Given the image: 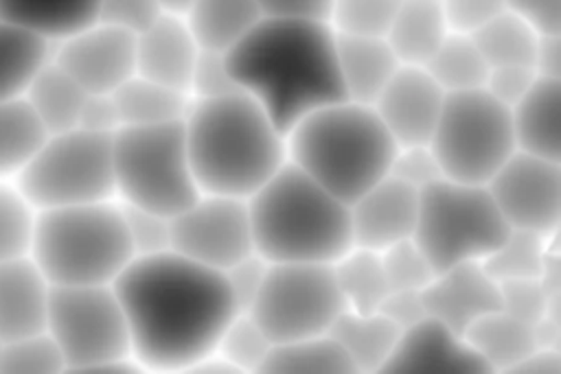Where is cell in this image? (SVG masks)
<instances>
[{
	"label": "cell",
	"mask_w": 561,
	"mask_h": 374,
	"mask_svg": "<svg viewBox=\"0 0 561 374\" xmlns=\"http://www.w3.org/2000/svg\"><path fill=\"white\" fill-rule=\"evenodd\" d=\"M533 70L539 77L561 79V33L537 37V46H535V55H533Z\"/></svg>",
	"instance_id": "cell-55"
},
{
	"label": "cell",
	"mask_w": 561,
	"mask_h": 374,
	"mask_svg": "<svg viewBox=\"0 0 561 374\" xmlns=\"http://www.w3.org/2000/svg\"><path fill=\"white\" fill-rule=\"evenodd\" d=\"M99 0H0V17L57 44L96 22Z\"/></svg>",
	"instance_id": "cell-27"
},
{
	"label": "cell",
	"mask_w": 561,
	"mask_h": 374,
	"mask_svg": "<svg viewBox=\"0 0 561 374\" xmlns=\"http://www.w3.org/2000/svg\"><path fill=\"white\" fill-rule=\"evenodd\" d=\"M329 335L337 341L355 372H381L392 354L401 328L379 311H344Z\"/></svg>",
	"instance_id": "cell-26"
},
{
	"label": "cell",
	"mask_w": 561,
	"mask_h": 374,
	"mask_svg": "<svg viewBox=\"0 0 561 374\" xmlns=\"http://www.w3.org/2000/svg\"><path fill=\"white\" fill-rule=\"evenodd\" d=\"M125 230L134 256H149L171 249V217L121 203Z\"/></svg>",
	"instance_id": "cell-44"
},
{
	"label": "cell",
	"mask_w": 561,
	"mask_h": 374,
	"mask_svg": "<svg viewBox=\"0 0 561 374\" xmlns=\"http://www.w3.org/2000/svg\"><path fill=\"white\" fill-rule=\"evenodd\" d=\"M557 238H543L530 232L511 230L508 236L482 260V267L495 282L541 278L550 258L557 254L552 247Z\"/></svg>",
	"instance_id": "cell-37"
},
{
	"label": "cell",
	"mask_w": 561,
	"mask_h": 374,
	"mask_svg": "<svg viewBox=\"0 0 561 374\" xmlns=\"http://www.w3.org/2000/svg\"><path fill=\"white\" fill-rule=\"evenodd\" d=\"M265 269H267V260L261 258L256 252H252V254L243 256L241 260H237L234 265H230L226 271H221L228 282V289L241 311H248L250 302L254 300V295L263 282Z\"/></svg>",
	"instance_id": "cell-50"
},
{
	"label": "cell",
	"mask_w": 561,
	"mask_h": 374,
	"mask_svg": "<svg viewBox=\"0 0 561 374\" xmlns=\"http://www.w3.org/2000/svg\"><path fill=\"white\" fill-rule=\"evenodd\" d=\"M537 77L539 74L530 66H497L489 68L482 87L502 105L513 107L530 90Z\"/></svg>",
	"instance_id": "cell-49"
},
{
	"label": "cell",
	"mask_w": 561,
	"mask_h": 374,
	"mask_svg": "<svg viewBox=\"0 0 561 374\" xmlns=\"http://www.w3.org/2000/svg\"><path fill=\"white\" fill-rule=\"evenodd\" d=\"M48 131L24 96L0 98V179H15Z\"/></svg>",
	"instance_id": "cell-32"
},
{
	"label": "cell",
	"mask_w": 561,
	"mask_h": 374,
	"mask_svg": "<svg viewBox=\"0 0 561 374\" xmlns=\"http://www.w3.org/2000/svg\"><path fill=\"white\" fill-rule=\"evenodd\" d=\"M171 252L226 271L254 252L248 201L199 192L184 210L171 217Z\"/></svg>",
	"instance_id": "cell-14"
},
{
	"label": "cell",
	"mask_w": 561,
	"mask_h": 374,
	"mask_svg": "<svg viewBox=\"0 0 561 374\" xmlns=\"http://www.w3.org/2000/svg\"><path fill=\"white\" fill-rule=\"evenodd\" d=\"M121 127L160 125L182 120L191 96L140 74H131L112 92ZM118 127V129H121Z\"/></svg>",
	"instance_id": "cell-30"
},
{
	"label": "cell",
	"mask_w": 561,
	"mask_h": 374,
	"mask_svg": "<svg viewBox=\"0 0 561 374\" xmlns=\"http://www.w3.org/2000/svg\"><path fill=\"white\" fill-rule=\"evenodd\" d=\"M22 96L44 129L48 133H57L79 125V114L88 92L53 59H48L31 79Z\"/></svg>",
	"instance_id": "cell-29"
},
{
	"label": "cell",
	"mask_w": 561,
	"mask_h": 374,
	"mask_svg": "<svg viewBox=\"0 0 561 374\" xmlns=\"http://www.w3.org/2000/svg\"><path fill=\"white\" fill-rule=\"evenodd\" d=\"M381 372H489L465 335L434 317L401 330Z\"/></svg>",
	"instance_id": "cell-18"
},
{
	"label": "cell",
	"mask_w": 561,
	"mask_h": 374,
	"mask_svg": "<svg viewBox=\"0 0 561 374\" xmlns=\"http://www.w3.org/2000/svg\"><path fill=\"white\" fill-rule=\"evenodd\" d=\"M331 267L348 311H379L390 291L379 252L353 245Z\"/></svg>",
	"instance_id": "cell-31"
},
{
	"label": "cell",
	"mask_w": 561,
	"mask_h": 374,
	"mask_svg": "<svg viewBox=\"0 0 561 374\" xmlns=\"http://www.w3.org/2000/svg\"><path fill=\"white\" fill-rule=\"evenodd\" d=\"M199 46L175 13L158 15L136 35V74L188 94V81Z\"/></svg>",
	"instance_id": "cell-20"
},
{
	"label": "cell",
	"mask_w": 561,
	"mask_h": 374,
	"mask_svg": "<svg viewBox=\"0 0 561 374\" xmlns=\"http://www.w3.org/2000/svg\"><path fill=\"white\" fill-rule=\"evenodd\" d=\"M13 184L35 210L114 199L112 133L81 127L48 133Z\"/></svg>",
	"instance_id": "cell-11"
},
{
	"label": "cell",
	"mask_w": 561,
	"mask_h": 374,
	"mask_svg": "<svg viewBox=\"0 0 561 374\" xmlns=\"http://www.w3.org/2000/svg\"><path fill=\"white\" fill-rule=\"evenodd\" d=\"M388 175L401 179L403 184L421 190L430 186L432 182L440 179V166L436 162V155L432 153L430 144H405L397 147Z\"/></svg>",
	"instance_id": "cell-46"
},
{
	"label": "cell",
	"mask_w": 561,
	"mask_h": 374,
	"mask_svg": "<svg viewBox=\"0 0 561 374\" xmlns=\"http://www.w3.org/2000/svg\"><path fill=\"white\" fill-rule=\"evenodd\" d=\"M430 77L447 92L482 87L489 66L469 35L449 33L423 66Z\"/></svg>",
	"instance_id": "cell-36"
},
{
	"label": "cell",
	"mask_w": 561,
	"mask_h": 374,
	"mask_svg": "<svg viewBox=\"0 0 561 374\" xmlns=\"http://www.w3.org/2000/svg\"><path fill=\"white\" fill-rule=\"evenodd\" d=\"M37 210L11 179H0V260L28 256Z\"/></svg>",
	"instance_id": "cell-39"
},
{
	"label": "cell",
	"mask_w": 561,
	"mask_h": 374,
	"mask_svg": "<svg viewBox=\"0 0 561 374\" xmlns=\"http://www.w3.org/2000/svg\"><path fill=\"white\" fill-rule=\"evenodd\" d=\"M261 372H283V374H344L355 372L337 341L327 335L294 339L272 343Z\"/></svg>",
	"instance_id": "cell-34"
},
{
	"label": "cell",
	"mask_w": 561,
	"mask_h": 374,
	"mask_svg": "<svg viewBox=\"0 0 561 374\" xmlns=\"http://www.w3.org/2000/svg\"><path fill=\"white\" fill-rule=\"evenodd\" d=\"M508 232L484 184L440 177L419 190L412 241L436 273L465 262H482Z\"/></svg>",
	"instance_id": "cell-8"
},
{
	"label": "cell",
	"mask_w": 561,
	"mask_h": 374,
	"mask_svg": "<svg viewBox=\"0 0 561 374\" xmlns=\"http://www.w3.org/2000/svg\"><path fill=\"white\" fill-rule=\"evenodd\" d=\"M379 313L386 315L401 330L427 317L421 291H388L379 306Z\"/></svg>",
	"instance_id": "cell-53"
},
{
	"label": "cell",
	"mask_w": 561,
	"mask_h": 374,
	"mask_svg": "<svg viewBox=\"0 0 561 374\" xmlns=\"http://www.w3.org/2000/svg\"><path fill=\"white\" fill-rule=\"evenodd\" d=\"M462 335L489 372H511L541 346L537 324L522 322L502 308L482 315Z\"/></svg>",
	"instance_id": "cell-24"
},
{
	"label": "cell",
	"mask_w": 561,
	"mask_h": 374,
	"mask_svg": "<svg viewBox=\"0 0 561 374\" xmlns=\"http://www.w3.org/2000/svg\"><path fill=\"white\" fill-rule=\"evenodd\" d=\"M245 201L254 252L267 262L333 265L353 247L348 203L291 162Z\"/></svg>",
	"instance_id": "cell-5"
},
{
	"label": "cell",
	"mask_w": 561,
	"mask_h": 374,
	"mask_svg": "<svg viewBox=\"0 0 561 374\" xmlns=\"http://www.w3.org/2000/svg\"><path fill=\"white\" fill-rule=\"evenodd\" d=\"M263 17L329 22L333 0H254Z\"/></svg>",
	"instance_id": "cell-52"
},
{
	"label": "cell",
	"mask_w": 561,
	"mask_h": 374,
	"mask_svg": "<svg viewBox=\"0 0 561 374\" xmlns=\"http://www.w3.org/2000/svg\"><path fill=\"white\" fill-rule=\"evenodd\" d=\"M270 350V337L245 311L230 319L215 346V354L230 367V372H261Z\"/></svg>",
	"instance_id": "cell-38"
},
{
	"label": "cell",
	"mask_w": 561,
	"mask_h": 374,
	"mask_svg": "<svg viewBox=\"0 0 561 374\" xmlns=\"http://www.w3.org/2000/svg\"><path fill=\"white\" fill-rule=\"evenodd\" d=\"M561 370L559 346H537L526 359H522L511 372H528V374H557Z\"/></svg>",
	"instance_id": "cell-56"
},
{
	"label": "cell",
	"mask_w": 561,
	"mask_h": 374,
	"mask_svg": "<svg viewBox=\"0 0 561 374\" xmlns=\"http://www.w3.org/2000/svg\"><path fill=\"white\" fill-rule=\"evenodd\" d=\"M237 90L239 87L226 63V52L199 48V55L195 59L191 81H188V96L210 98V96H221Z\"/></svg>",
	"instance_id": "cell-45"
},
{
	"label": "cell",
	"mask_w": 561,
	"mask_h": 374,
	"mask_svg": "<svg viewBox=\"0 0 561 374\" xmlns=\"http://www.w3.org/2000/svg\"><path fill=\"white\" fill-rule=\"evenodd\" d=\"M451 33L471 35L506 11L504 0H438Z\"/></svg>",
	"instance_id": "cell-48"
},
{
	"label": "cell",
	"mask_w": 561,
	"mask_h": 374,
	"mask_svg": "<svg viewBox=\"0 0 561 374\" xmlns=\"http://www.w3.org/2000/svg\"><path fill=\"white\" fill-rule=\"evenodd\" d=\"M77 127L99 131V133H114L121 127V120H118V112H116L112 94H90L88 92Z\"/></svg>",
	"instance_id": "cell-54"
},
{
	"label": "cell",
	"mask_w": 561,
	"mask_h": 374,
	"mask_svg": "<svg viewBox=\"0 0 561 374\" xmlns=\"http://www.w3.org/2000/svg\"><path fill=\"white\" fill-rule=\"evenodd\" d=\"M484 186L511 230L559 236L561 162L515 149Z\"/></svg>",
	"instance_id": "cell-13"
},
{
	"label": "cell",
	"mask_w": 561,
	"mask_h": 374,
	"mask_svg": "<svg viewBox=\"0 0 561 374\" xmlns=\"http://www.w3.org/2000/svg\"><path fill=\"white\" fill-rule=\"evenodd\" d=\"M401 0H333L329 26L337 35L383 37Z\"/></svg>",
	"instance_id": "cell-41"
},
{
	"label": "cell",
	"mask_w": 561,
	"mask_h": 374,
	"mask_svg": "<svg viewBox=\"0 0 561 374\" xmlns=\"http://www.w3.org/2000/svg\"><path fill=\"white\" fill-rule=\"evenodd\" d=\"M0 348H2V339H0Z\"/></svg>",
	"instance_id": "cell-58"
},
{
	"label": "cell",
	"mask_w": 561,
	"mask_h": 374,
	"mask_svg": "<svg viewBox=\"0 0 561 374\" xmlns=\"http://www.w3.org/2000/svg\"><path fill=\"white\" fill-rule=\"evenodd\" d=\"M438 0H401L383 39L403 66H425L449 35Z\"/></svg>",
	"instance_id": "cell-25"
},
{
	"label": "cell",
	"mask_w": 561,
	"mask_h": 374,
	"mask_svg": "<svg viewBox=\"0 0 561 374\" xmlns=\"http://www.w3.org/2000/svg\"><path fill=\"white\" fill-rule=\"evenodd\" d=\"M131 357L147 372H191L241 313L221 271L171 249L134 256L112 282Z\"/></svg>",
	"instance_id": "cell-1"
},
{
	"label": "cell",
	"mask_w": 561,
	"mask_h": 374,
	"mask_svg": "<svg viewBox=\"0 0 561 374\" xmlns=\"http://www.w3.org/2000/svg\"><path fill=\"white\" fill-rule=\"evenodd\" d=\"M0 372L7 374H55L66 372L64 357L46 330L2 341Z\"/></svg>",
	"instance_id": "cell-40"
},
{
	"label": "cell",
	"mask_w": 561,
	"mask_h": 374,
	"mask_svg": "<svg viewBox=\"0 0 561 374\" xmlns=\"http://www.w3.org/2000/svg\"><path fill=\"white\" fill-rule=\"evenodd\" d=\"M50 59L90 94H112L136 74V35L103 22L53 44Z\"/></svg>",
	"instance_id": "cell-15"
},
{
	"label": "cell",
	"mask_w": 561,
	"mask_h": 374,
	"mask_svg": "<svg viewBox=\"0 0 561 374\" xmlns=\"http://www.w3.org/2000/svg\"><path fill=\"white\" fill-rule=\"evenodd\" d=\"M427 144L443 177L486 184L515 151L511 109L484 87L447 92Z\"/></svg>",
	"instance_id": "cell-10"
},
{
	"label": "cell",
	"mask_w": 561,
	"mask_h": 374,
	"mask_svg": "<svg viewBox=\"0 0 561 374\" xmlns=\"http://www.w3.org/2000/svg\"><path fill=\"white\" fill-rule=\"evenodd\" d=\"M443 98L445 92L423 66L401 63L370 107L397 147L427 144Z\"/></svg>",
	"instance_id": "cell-16"
},
{
	"label": "cell",
	"mask_w": 561,
	"mask_h": 374,
	"mask_svg": "<svg viewBox=\"0 0 561 374\" xmlns=\"http://www.w3.org/2000/svg\"><path fill=\"white\" fill-rule=\"evenodd\" d=\"M500 289V308L522 322L539 324L548 317H554L557 295L550 291L541 278H519L497 282Z\"/></svg>",
	"instance_id": "cell-42"
},
{
	"label": "cell",
	"mask_w": 561,
	"mask_h": 374,
	"mask_svg": "<svg viewBox=\"0 0 561 374\" xmlns=\"http://www.w3.org/2000/svg\"><path fill=\"white\" fill-rule=\"evenodd\" d=\"M504 4L539 35L561 33V0H504Z\"/></svg>",
	"instance_id": "cell-51"
},
{
	"label": "cell",
	"mask_w": 561,
	"mask_h": 374,
	"mask_svg": "<svg viewBox=\"0 0 561 374\" xmlns=\"http://www.w3.org/2000/svg\"><path fill=\"white\" fill-rule=\"evenodd\" d=\"M287 162L351 203L388 175L397 142L370 105L340 98L285 131Z\"/></svg>",
	"instance_id": "cell-4"
},
{
	"label": "cell",
	"mask_w": 561,
	"mask_h": 374,
	"mask_svg": "<svg viewBox=\"0 0 561 374\" xmlns=\"http://www.w3.org/2000/svg\"><path fill=\"white\" fill-rule=\"evenodd\" d=\"M419 212V190L386 175L348 203L355 247L383 252L412 238Z\"/></svg>",
	"instance_id": "cell-17"
},
{
	"label": "cell",
	"mask_w": 561,
	"mask_h": 374,
	"mask_svg": "<svg viewBox=\"0 0 561 374\" xmlns=\"http://www.w3.org/2000/svg\"><path fill=\"white\" fill-rule=\"evenodd\" d=\"M379 254L390 291H423L436 276L432 262L412 238H405Z\"/></svg>",
	"instance_id": "cell-43"
},
{
	"label": "cell",
	"mask_w": 561,
	"mask_h": 374,
	"mask_svg": "<svg viewBox=\"0 0 561 374\" xmlns=\"http://www.w3.org/2000/svg\"><path fill=\"white\" fill-rule=\"evenodd\" d=\"M50 282L31 256L0 260V339L44 330Z\"/></svg>",
	"instance_id": "cell-21"
},
{
	"label": "cell",
	"mask_w": 561,
	"mask_h": 374,
	"mask_svg": "<svg viewBox=\"0 0 561 374\" xmlns=\"http://www.w3.org/2000/svg\"><path fill=\"white\" fill-rule=\"evenodd\" d=\"M228 70L285 133L298 118L344 98L335 33L327 22L261 17L230 50Z\"/></svg>",
	"instance_id": "cell-2"
},
{
	"label": "cell",
	"mask_w": 561,
	"mask_h": 374,
	"mask_svg": "<svg viewBox=\"0 0 561 374\" xmlns=\"http://www.w3.org/2000/svg\"><path fill=\"white\" fill-rule=\"evenodd\" d=\"M204 50H230L263 15L254 0H191L182 15Z\"/></svg>",
	"instance_id": "cell-28"
},
{
	"label": "cell",
	"mask_w": 561,
	"mask_h": 374,
	"mask_svg": "<svg viewBox=\"0 0 561 374\" xmlns=\"http://www.w3.org/2000/svg\"><path fill=\"white\" fill-rule=\"evenodd\" d=\"M199 192L248 199L285 162V133L245 92L191 98L182 118Z\"/></svg>",
	"instance_id": "cell-3"
},
{
	"label": "cell",
	"mask_w": 561,
	"mask_h": 374,
	"mask_svg": "<svg viewBox=\"0 0 561 374\" xmlns=\"http://www.w3.org/2000/svg\"><path fill=\"white\" fill-rule=\"evenodd\" d=\"M508 109L515 149L561 162V79L537 77Z\"/></svg>",
	"instance_id": "cell-22"
},
{
	"label": "cell",
	"mask_w": 561,
	"mask_h": 374,
	"mask_svg": "<svg viewBox=\"0 0 561 374\" xmlns=\"http://www.w3.org/2000/svg\"><path fill=\"white\" fill-rule=\"evenodd\" d=\"M335 61L344 98L373 105L401 66L383 37L335 33Z\"/></svg>",
	"instance_id": "cell-23"
},
{
	"label": "cell",
	"mask_w": 561,
	"mask_h": 374,
	"mask_svg": "<svg viewBox=\"0 0 561 374\" xmlns=\"http://www.w3.org/2000/svg\"><path fill=\"white\" fill-rule=\"evenodd\" d=\"M114 199L175 217L197 195L182 120L129 125L112 133Z\"/></svg>",
	"instance_id": "cell-7"
},
{
	"label": "cell",
	"mask_w": 561,
	"mask_h": 374,
	"mask_svg": "<svg viewBox=\"0 0 561 374\" xmlns=\"http://www.w3.org/2000/svg\"><path fill=\"white\" fill-rule=\"evenodd\" d=\"M425 313L456 332H465L476 319L500 308L497 282L482 262H465L438 271L421 291Z\"/></svg>",
	"instance_id": "cell-19"
},
{
	"label": "cell",
	"mask_w": 561,
	"mask_h": 374,
	"mask_svg": "<svg viewBox=\"0 0 561 374\" xmlns=\"http://www.w3.org/2000/svg\"><path fill=\"white\" fill-rule=\"evenodd\" d=\"M489 68L530 66L539 33L511 11H502L482 28L469 35Z\"/></svg>",
	"instance_id": "cell-35"
},
{
	"label": "cell",
	"mask_w": 561,
	"mask_h": 374,
	"mask_svg": "<svg viewBox=\"0 0 561 374\" xmlns=\"http://www.w3.org/2000/svg\"><path fill=\"white\" fill-rule=\"evenodd\" d=\"M158 2L164 13H175V15H184L191 4V0H158Z\"/></svg>",
	"instance_id": "cell-57"
},
{
	"label": "cell",
	"mask_w": 561,
	"mask_h": 374,
	"mask_svg": "<svg viewBox=\"0 0 561 374\" xmlns=\"http://www.w3.org/2000/svg\"><path fill=\"white\" fill-rule=\"evenodd\" d=\"M162 13L158 0H99L96 22L138 35Z\"/></svg>",
	"instance_id": "cell-47"
},
{
	"label": "cell",
	"mask_w": 561,
	"mask_h": 374,
	"mask_svg": "<svg viewBox=\"0 0 561 374\" xmlns=\"http://www.w3.org/2000/svg\"><path fill=\"white\" fill-rule=\"evenodd\" d=\"M28 256L50 284H112L134 258L121 203L37 210Z\"/></svg>",
	"instance_id": "cell-6"
},
{
	"label": "cell",
	"mask_w": 561,
	"mask_h": 374,
	"mask_svg": "<svg viewBox=\"0 0 561 374\" xmlns=\"http://www.w3.org/2000/svg\"><path fill=\"white\" fill-rule=\"evenodd\" d=\"M44 330L66 372H136L123 306L112 284H50Z\"/></svg>",
	"instance_id": "cell-9"
},
{
	"label": "cell",
	"mask_w": 561,
	"mask_h": 374,
	"mask_svg": "<svg viewBox=\"0 0 561 374\" xmlns=\"http://www.w3.org/2000/svg\"><path fill=\"white\" fill-rule=\"evenodd\" d=\"M53 44L0 17V98L22 96L50 59Z\"/></svg>",
	"instance_id": "cell-33"
},
{
	"label": "cell",
	"mask_w": 561,
	"mask_h": 374,
	"mask_svg": "<svg viewBox=\"0 0 561 374\" xmlns=\"http://www.w3.org/2000/svg\"><path fill=\"white\" fill-rule=\"evenodd\" d=\"M346 311L333 267L324 262H267L248 315L272 343L327 335Z\"/></svg>",
	"instance_id": "cell-12"
}]
</instances>
